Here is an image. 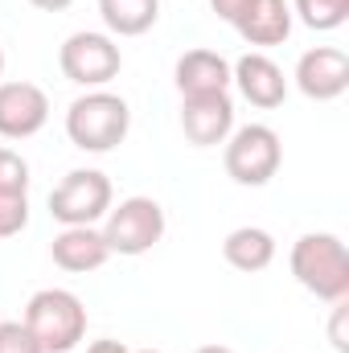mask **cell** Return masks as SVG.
Wrapping results in <instances>:
<instances>
[{
  "label": "cell",
  "instance_id": "14",
  "mask_svg": "<svg viewBox=\"0 0 349 353\" xmlns=\"http://www.w3.org/2000/svg\"><path fill=\"white\" fill-rule=\"evenodd\" d=\"M292 4L288 0H251V8L235 21V29H239V37L247 41V46H283L288 37H292Z\"/></svg>",
  "mask_w": 349,
  "mask_h": 353
},
{
  "label": "cell",
  "instance_id": "13",
  "mask_svg": "<svg viewBox=\"0 0 349 353\" xmlns=\"http://www.w3.org/2000/svg\"><path fill=\"white\" fill-rule=\"evenodd\" d=\"M50 255H54V263L62 267V271H70V275L99 271V267L111 259L107 239H103V230H94V226H62L58 239L50 243Z\"/></svg>",
  "mask_w": 349,
  "mask_h": 353
},
{
  "label": "cell",
  "instance_id": "27",
  "mask_svg": "<svg viewBox=\"0 0 349 353\" xmlns=\"http://www.w3.org/2000/svg\"><path fill=\"white\" fill-rule=\"evenodd\" d=\"M136 353H161V350H136Z\"/></svg>",
  "mask_w": 349,
  "mask_h": 353
},
{
  "label": "cell",
  "instance_id": "15",
  "mask_svg": "<svg viewBox=\"0 0 349 353\" xmlns=\"http://www.w3.org/2000/svg\"><path fill=\"white\" fill-rule=\"evenodd\" d=\"M222 255H226V263L235 267V271L255 275V271H267V267L275 263V239L263 226H235L222 239Z\"/></svg>",
  "mask_w": 349,
  "mask_h": 353
},
{
  "label": "cell",
  "instance_id": "5",
  "mask_svg": "<svg viewBox=\"0 0 349 353\" xmlns=\"http://www.w3.org/2000/svg\"><path fill=\"white\" fill-rule=\"evenodd\" d=\"M222 165H226V176H230L235 185H247V189L267 185L271 176L279 173V165H283L279 132H275V128H267V123L235 128V132L226 136Z\"/></svg>",
  "mask_w": 349,
  "mask_h": 353
},
{
  "label": "cell",
  "instance_id": "17",
  "mask_svg": "<svg viewBox=\"0 0 349 353\" xmlns=\"http://www.w3.org/2000/svg\"><path fill=\"white\" fill-rule=\"evenodd\" d=\"M288 4H292V17H300L317 33L341 29L349 17V0H288Z\"/></svg>",
  "mask_w": 349,
  "mask_h": 353
},
{
  "label": "cell",
  "instance_id": "8",
  "mask_svg": "<svg viewBox=\"0 0 349 353\" xmlns=\"http://www.w3.org/2000/svg\"><path fill=\"white\" fill-rule=\"evenodd\" d=\"M296 87L312 103H333L349 90V54L337 46H312L296 62Z\"/></svg>",
  "mask_w": 349,
  "mask_h": 353
},
{
  "label": "cell",
  "instance_id": "4",
  "mask_svg": "<svg viewBox=\"0 0 349 353\" xmlns=\"http://www.w3.org/2000/svg\"><path fill=\"white\" fill-rule=\"evenodd\" d=\"M103 239H107V251L111 255H123V259H140L148 255L161 239H165V210L157 197H123L119 205L107 210V222H103Z\"/></svg>",
  "mask_w": 349,
  "mask_h": 353
},
{
  "label": "cell",
  "instance_id": "10",
  "mask_svg": "<svg viewBox=\"0 0 349 353\" xmlns=\"http://www.w3.org/2000/svg\"><path fill=\"white\" fill-rule=\"evenodd\" d=\"M50 119V94L37 83H0V136L29 140Z\"/></svg>",
  "mask_w": 349,
  "mask_h": 353
},
{
  "label": "cell",
  "instance_id": "12",
  "mask_svg": "<svg viewBox=\"0 0 349 353\" xmlns=\"http://www.w3.org/2000/svg\"><path fill=\"white\" fill-rule=\"evenodd\" d=\"M173 83L181 99H197V94H226L230 90V62L218 50H189L181 54L173 66Z\"/></svg>",
  "mask_w": 349,
  "mask_h": 353
},
{
  "label": "cell",
  "instance_id": "3",
  "mask_svg": "<svg viewBox=\"0 0 349 353\" xmlns=\"http://www.w3.org/2000/svg\"><path fill=\"white\" fill-rule=\"evenodd\" d=\"M25 329L37 337L46 353H70L87 337V308L66 288H41L25 304Z\"/></svg>",
  "mask_w": 349,
  "mask_h": 353
},
{
  "label": "cell",
  "instance_id": "11",
  "mask_svg": "<svg viewBox=\"0 0 349 353\" xmlns=\"http://www.w3.org/2000/svg\"><path fill=\"white\" fill-rule=\"evenodd\" d=\"M230 83L239 87V94L251 103V107H279L288 99V79H283V66L275 58H267L263 50H251L243 54L235 66H230Z\"/></svg>",
  "mask_w": 349,
  "mask_h": 353
},
{
  "label": "cell",
  "instance_id": "19",
  "mask_svg": "<svg viewBox=\"0 0 349 353\" xmlns=\"http://www.w3.org/2000/svg\"><path fill=\"white\" fill-rule=\"evenodd\" d=\"M0 193H29V161L12 148H0Z\"/></svg>",
  "mask_w": 349,
  "mask_h": 353
},
{
  "label": "cell",
  "instance_id": "1",
  "mask_svg": "<svg viewBox=\"0 0 349 353\" xmlns=\"http://www.w3.org/2000/svg\"><path fill=\"white\" fill-rule=\"evenodd\" d=\"M292 275L304 292H312L325 304L349 300V251L329 230H308L292 247Z\"/></svg>",
  "mask_w": 349,
  "mask_h": 353
},
{
  "label": "cell",
  "instance_id": "2",
  "mask_svg": "<svg viewBox=\"0 0 349 353\" xmlns=\"http://www.w3.org/2000/svg\"><path fill=\"white\" fill-rule=\"evenodd\" d=\"M132 132V107L123 94L111 90H87L66 111V136L83 152H111Z\"/></svg>",
  "mask_w": 349,
  "mask_h": 353
},
{
  "label": "cell",
  "instance_id": "26",
  "mask_svg": "<svg viewBox=\"0 0 349 353\" xmlns=\"http://www.w3.org/2000/svg\"><path fill=\"white\" fill-rule=\"evenodd\" d=\"M0 74H4V50H0Z\"/></svg>",
  "mask_w": 349,
  "mask_h": 353
},
{
  "label": "cell",
  "instance_id": "9",
  "mask_svg": "<svg viewBox=\"0 0 349 353\" xmlns=\"http://www.w3.org/2000/svg\"><path fill=\"white\" fill-rule=\"evenodd\" d=\"M181 132L193 148H214L226 144V136L235 132V99L226 94H197V99H181Z\"/></svg>",
  "mask_w": 349,
  "mask_h": 353
},
{
  "label": "cell",
  "instance_id": "25",
  "mask_svg": "<svg viewBox=\"0 0 349 353\" xmlns=\"http://www.w3.org/2000/svg\"><path fill=\"white\" fill-rule=\"evenodd\" d=\"M193 353H235V350H226V345H201V350H193Z\"/></svg>",
  "mask_w": 349,
  "mask_h": 353
},
{
  "label": "cell",
  "instance_id": "16",
  "mask_svg": "<svg viewBox=\"0 0 349 353\" xmlns=\"http://www.w3.org/2000/svg\"><path fill=\"white\" fill-rule=\"evenodd\" d=\"M99 17L111 37H140L161 21V0H99Z\"/></svg>",
  "mask_w": 349,
  "mask_h": 353
},
{
  "label": "cell",
  "instance_id": "24",
  "mask_svg": "<svg viewBox=\"0 0 349 353\" xmlns=\"http://www.w3.org/2000/svg\"><path fill=\"white\" fill-rule=\"evenodd\" d=\"M33 8H41V12H62V8H70L74 0H29Z\"/></svg>",
  "mask_w": 349,
  "mask_h": 353
},
{
  "label": "cell",
  "instance_id": "20",
  "mask_svg": "<svg viewBox=\"0 0 349 353\" xmlns=\"http://www.w3.org/2000/svg\"><path fill=\"white\" fill-rule=\"evenodd\" d=\"M0 353H46L25 321H0Z\"/></svg>",
  "mask_w": 349,
  "mask_h": 353
},
{
  "label": "cell",
  "instance_id": "23",
  "mask_svg": "<svg viewBox=\"0 0 349 353\" xmlns=\"http://www.w3.org/2000/svg\"><path fill=\"white\" fill-rule=\"evenodd\" d=\"M87 353H132L123 341H115V337H103V341H90Z\"/></svg>",
  "mask_w": 349,
  "mask_h": 353
},
{
  "label": "cell",
  "instance_id": "18",
  "mask_svg": "<svg viewBox=\"0 0 349 353\" xmlns=\"http://www.w3.org/2000/svg\"><path fill=\"white\" fill-rule=\"evenodd\" d=\"M29 226V193H0V239H17Z\"/></svg>",
  "mask_w": 349,
  "mask_h": 353
},
{
  "label": "cell",
  "instance_id": "21",
  "mask_svg": "<svg viewBox=\"0 0 349 353\" xmlns=\"http://www.w3.org/2000/svg\"><path fill=\"white\" fill-rule=\"evenodd\" d=\"M346 321H349V300H337V304H333V321H329V341H333L337 353H349Z\"/></svg>",
  "mask_w": 349,
  "mask_h": 353
},
{
  "label": "cell",
  "instance_id": "6",
  "mask_svg": "<svg viewBox=\"0 0 349 353\" xmlns=\"http://www.w3.org/2000/svg\"><path fill=\"white\" fill-rule=\"evenodd\" d=\"M115 205L111 176L99 169H70L50 189V218L62 226H94Z\"/></svg>",
  "mask_w": 349,
  "mask_h": 353
},
{
  "label": "cell",
  "instance_id": "7",
  "mask_svg": "<svg viewBox=\"0 0 349 353\" xmlns=\"http://www.w3.org/2000/svg\"><path fill=\"white\" fill-rule=\"evenodd\" d=\"M58 66L70 83L87 90H103L111 79H119L123 70V50L115 46L111 33H94V29H79L62 41L58 50Z\"/></svg>",
  "mask_w": 349,
  "mask_h": 353
},
{
  "label": "cell",
  "instance_id": "22",
  "mask_svg": "<svg viewBox=\"0 0 349 353\" xmlns=\"http://www.w3.org/2000/svg\"><path fill=\"white\" fill-rule=\"evenodd\" d=\"M210 8H214V17H218V21L235 25V21L251 8V0H210Z\"/></svg>",
  "mask_w": 349,
  "mask_h": 353
}]
</instances>
